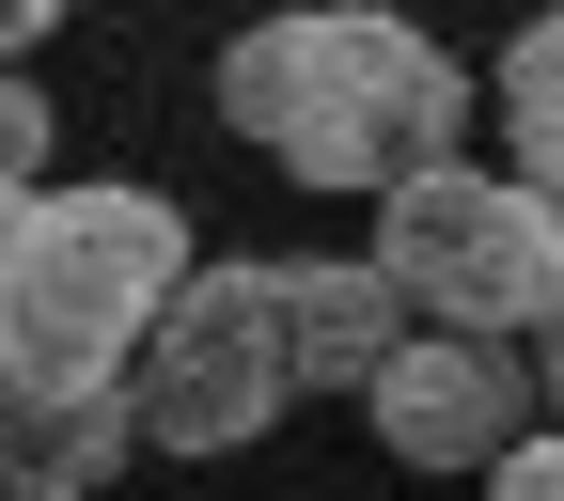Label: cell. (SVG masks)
<instances>
[{"instance_id": "cell-1", "label": "cell", "mask_w": 564, "mask_h": 501, "mask_svg": "<svg viewBox=\"0 0 564 501\" xmlns=\"http://www.w3.org/2000/svg\"><path fill=\"white\" fill-rule=\"evenodd\" d=\"M220 126L251 157H282L299 188L408 204L470 141V63L423 17H392V0H314V17H251L220 47Z\"/></svg>"}, {"instance_id": "cell-2", "label": "cell", "mask_w": 564, "mask_h": 501, "mask_svg": "<svg viewBox=\"0 0 564 501\" xmlns=\"http://www.w3.org/2000/svg\"><path fill=\"white\" fill-rule=\"evenodd\" d=\"M204 282L188 220L158 188H17L0 220V407L141 392V345Z\"/></svg>"}, {"instance_id": "cell-3", "label": "cell", "mask_w": 564, "mask_h": 501, "mask_svg": "<svg viewBox=\"0 0 564 501\" xmlns=\"http://www.w3.org/2000/svg\"><path fill=\"white\" fill-rule=\"evenodd\" d=\"M377 266L408 282V314L423 329H455V345H533L564 314V204L533 173H423L408 204H377Z\"/></svg>"}, {"instance_id": "cell-4", "label": "cell", "mask_w": 564, "mask_h": 501, "mask_svg": "<svg viewBox=\"0 0 564 501\" xmlns=\"http://www.w3.org/2000/svg\"><path fill=\"white\" fill-rule=\"evenodd\" d=\"M282 392H299V329H282V266H204L173 329L141 345V439L158 455H251Z\"/></svg>"}, {"instance_id": "cell-5", "label": "cell", "mask_w": 564, "mask_h": 501, "mask_svg": "<svg viewBox=\"0 0 564 501\" xmlns=\"http://www.w3.org/2000/svg\"><path fill=\"white\" fill-rule=\"evenodd\" d=\"M361 407H377V439H392L408 470H502V455H533V439H549V423H533V407H549V377L518 361V345H455V329H423Z\"/></svg>"}, {"instance_id": "cell-6", "label": "cell", "mask_w": 564, "mask_h": 501, "mask_svg": "<svg viewBox=\"0 0 564 501\" xmlns=\"http://www.w3.org/2000/svg\"><path fill=\"white\" fill-rule=\"evenodd\" d=\"M282 329H299V392H377L423 314H408V282L392 266H345V251H299L282 266Z\"/></svg>"}, {"instance_id": "cell-7", "label": "cell", "mask_w": 564, "mask_h": 501, "mask_svg": "<svg viewBox=\"0 0 564 501\" xmlns=\"http://www.w3.org/2000/svg\"><path fill=\"white\" fill-rule=\"evenodd\" d=\"M126 455H158V439H141V392H63V407H17V423H0V470H32V486H95L110 501Z\"/></svg>"}, {"instance_id": "cell-8", "label": "cell", "mask_w": 564, "mask_h": 501, "mask_svg": "<svg viewBox=\"0 0 564 501\" xmlns=\"http://www.w3.org/2000/svg\"><path fill=\"white\" fill-rule=\"evenodd\" d=\"M486 95H502V141H518V173L564 204V0H549V17L502 47V79H486Z\"/></svg>"}, {"instance_id": "cell-9", "label": "cell", "mask_w": 564, "mask_h": 501, "mask_svg": "<svg viewBox=\"0 0 564 501\" xmlns=\"http://www.w3.org/2000/svg\"><path fill=\"white\" fill-rule=\"evenodd\" d=\"M486 501H564V423H549L533 455H502V470H486Z\"/></svg>"}, {"instance_id": "cell-10", "label": "cell", "mask_w": 564, "mask_h": 501, "mask_svg": "<svg viewBox=\"0 0 564 501\" xmlns=\"http://www.w3.org/2000/svg\"><path fill=\"white\" fill-rule=\"evenodd\" d=\"M533 377H549V407H564V314H549V329H533Z\"/></svg>"}, {"instance_id": "cell-11", "label": "cell", "mask_w": 564, "mask_h": 501, "mask_svg": "<svg viewBox=\"0 0 564 501\" xmlns=\"http://www.w3.org/2000/svg\"><path fill=\"white\" fill-rule=\"evenodd\" d=\"M17 501H95V486H32V470H17Z\"/></svg>"}]
</instances>
